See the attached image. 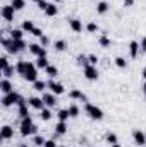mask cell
Segmentation results:
<instances>
[{"label":"cell","mask_w":146,"mask_h":147,"mask_svg":"<svg viewBox=\"0 0 146 147\" xmlns=\"http://www.w3.org/2000/svg\"><path fill=\"white\" fill-rule=\"evenodd\" d=\"M36 130H38V127L33 123L31 116L23 118V121H21V135H23V137H28V135H31V134H36Z\"/></svg>","instance_id":"obj_1"},{"label":"cell","mask_w":146,"mask_h":147,"mask_svg":"<svg viewBox=\"0 0 146 147\" xmlns=\"http://www.w3.org/2000/svg\"><path fill=\"white\" fill-rule=\"evenodd\" d=\"M28 82H36L38 80V69H36V63H31L28 62V67H26V72L23 75Z\"/></svg>","instance_id":"obj_2"},{"label":"cell","mask_w":146,"mask_h":147,"mask_svg":"<svg viewBox=\"0 0 146 147\" xmlns=\"http://www.w3.org/2000/svg\"><path fill=\"white\" fill-rule=\"evenodd\" d=\"M84 110H86V113H88V116L91 118V120H102L103 118V111L100 110L98 106H95V105H86L84 106Z\"/></svg>","instance_id":"obj_3"},{"label":"cell","mask_w":146,"mask_h":147,"mask_svg":"<svg viewBox=\"0 0 146 147\" xmlns=\"http://www.w3.org/2000/svg\"><path fill=\"white\" fill-rule=\"evenodd\" d=\"M19 94L17 92H9V94H3V98H2V105L5 106V108H9V106H12V105H17V101H19Z\"/></svg>","instance_id":"obj_4"},{"label":"cell","mask_w":146,"mask_h":147,"mask_svg":"<svg viewBox=\"0 0 146 147\" xmlns=\"http://www.w3.org/2000/svg\"><path fill=\"white\" fill-rule=\"evenodd\" d=\"M84 77L88 80H98V70L95 65H86L84 67Z\"/></svg>","instance_id":"obj_5"},{"label":"cell","mask_w":146,"mask_h":147,"mask_svg":"<svg viewBox=\"0 0 146 147\" xmlns=\"http://www.w3.org/2000/svg\"><path fill=\"white\" fill-rule=\"evenodd\" d=\"M46 86H48V89H50L55 96H60V94H64V92H65L64 86H62V84H59V82H55V80H50Z\"/></svg>","instance_id":"obj_6"},{"label":"cell","mask_w":146,"mask_h":147,"mask_svg":"<svg viewBox=\"0 0 146 147\" xmlns=\"http://www.w3.org/2000/svg\"><path fill=\"white\" fill-rule=\"evenodd\" d=\"M14 7L12 5H3L2 7V17L7 21V22H10V21H14Z\"/></svg>","instance_id":"obj_7"},{"label":"cell","mask_w":146,"mask_h":147,"mask_svg":"<svg viewBox=\"0 0 146 147\" xmlns=\"http://www.w3.org/2000/svg\"><path fill=\"white\" fill-rule=\"evenodd\" d=\"M28 48H29V51H31L33 55H36V57H46V50H45L41 45H38V43H31Z\"/></svg>","instance_id":"obj_8"},{"label":"cell","mask_w":146,"mask_h":147,"mask_svg":"<svg viewBox=\"0 0 146 147\" xmlns=\"http://www.w3.org/2000/svg\"><path fill=\"white\" fill-rule=\"evenodd\" d=\"M28 105H29L31 108H35V110H40V111L45 108V101H43V98H36V96L29 98V99H28Z\"/></svg>","instance_id":"obj_9"},{"label":"cell","mask_w":146,"mask_h":147,"mask_svg":"<svg viewBox=\"0 0 146 147\" xmlns=\"http://www.w3.org/2000/svg\"><path fill=\"white\" fill-rule=\"evenodd\" d=\"M132 139H134V142H136L138 146H143V147H145L146 134L143 132V130H134V132H132Z\"/></svg>","instance_id":"obj_10"},{"label":"cell","mask_w":146,"mask_h":147,"mask_svg":"<svg viewBox=\"0 0 146 147\" xmlns=\"http://www.w3.org/2000/svg\"><path fill=\"white\" fill-rule=\"evenodd\" d=\"M69 28L74 33H83V22L76 17H69Z\"/></svg>","instance_id":"obj_11"},{"label":"cell","mask_w":146,"mask_h":147,"mask_svg":"<svg viewBox=\"0 0 146 147\" xmlns=\"http://www.w3.org/2000/svg\"><path fill=\"white\" fill-rule=\"evenodd\" d=\"M2 140H9V139H12L14 137V128L10 127V125H3L2 127Z\"/></svg>","instance_id":"obj_12"},{"label":"cell","mask_w":146,"mask_h":147,"mask_svg":"<svg viewBox=\"0 0 146 147\" xmlns=\"http://www.w3.org/2000/svg\"><path fill=\"white\" fill-rule=\"evenodd\" d=\"M0 91H2L3 94H9V92H12V91H14V86H12V82H10L9 79H3V80L0 82Z\"/></svg>","instance_id":"obj_13"},{"label":"cell","mask_w":146,"mask_h":147,"mask_svg":"<svg viewBox=\"0 0 146 147\" xmlns=\"http://www.w3.org/2000/svg\"><path fill=\"white\" fill-rule=\"evenodd\" d=\"M43 101H45V106H48V108H53V106L57 105V98H55L53 92L45 94V96H43Z\"/></svg>","instance_id":"obj_14"},{"label":"cell","mask_w":146,"mask_h":147,"mask_svg":"<svg viewBox=\"0 0 146 147\" xmlns=\"http://www.w3.org/2000/svg\"><path fill=\"white\" fill-rule=\"evenodd\" d=\"M139 50H141V46H139L138 41H131V43H129V53H131V58H136Z\"/></svg>","instance_id":"obj_15"},{"label":"cell","mask_w":146,"mask_h":147,"mask_svg":"<svg viewBox=\"0 0 146 147\" xmlns=\"http://www.w3.org/2000/svg\"><path fill=\"white\" fill-rule=\"evenodd\" d=\"M2 45H3V48L9 51V53H17V50L14 48V45H12V39H7V38H2Z\"/></svg>","instance_id":"obj_16"},{"label":"cell","mask_w":146,"mask_h":147,"mask_svg":"<svg viewBox=\"0 0 146 147\" xmlns=\"http://www.w3.org/2000/svg\"><path fill=\"white\" fill-rule=\"evenodd\" d=\"M69 98H71V99H79V101H86V99H88L86 94L81 92V91H77V89H72V91L69 92Z\"/></svg>","instance_id":"obj_17"},{"label":"cell","mask_w":146,"mask_h":147,"mask_svg":"<svg viewBox=\"0 0 146 147\" xmlns=\"http://www.w3.org/2000/svg\"><path fill=\"white\" fill-rule=\"evenodd\" d=\"M67 132V123L65 121H59L57 125H55V134L57 135H64Z\"/></svg>","instance_id":"obj_18"},{"label":"cell","mask_w":146,"mask_h":147,"mask_svg":"<svg viewBox=\"0 0 146 147\" xmlns=\"http://www.w3.org/2000/svg\"><path fill=\"white\" fill-rule=\"evenodd\" d=\"M57 12H59V9H57V5H55V3H48V7H46V10H45V14H46L48 17H55V16H57Z\"/></svg>","instance_id":"obj_19"},{"label":"cell","mask_w":146,"mask_h":147,"mask_svg":"<svg viewBox=\"0 0 146 147\" xmlns=\"http://www.w3.org/2000/svg\"><path fill=\"white\" fill-rule=\"evenodd\" d=\"M21 29L24 31V33H33V29H35V24H33V21H24L23 24H21Z\"/></svg>","instance_id":"obj_20"},{"label":"cell","mask_w":146,"mask_h":147,"mask_svg":"<svg viewBox=\"0 0 146 147\" xmlns=\"http://www.w3.org/2000/svg\"><path fill=\"white\" fill-rule=\"evenodd\" d=\"M12 45H14V48L17 50V53H19V51H23V50L28 46V45L24 43V39H12Z\"/></svg>","instance_id":"obj_21"},{"label":"cell","mask_w":146,"mask_h":147,"mask_svg":"<svg viewBox=\"0 0 146 147\" xmlns=\"http://www.w3.org/2000/svg\"><path fill=\"white\" fill-rule=\"evenodd\" d=\"M45 74H46L48 77H52V79H53V77H57V75H59V69H57L55 65H48V67L45 69Z\"/></svg>","instance_id":"obj_22"},{"label":"cell","mask_w":146,"mask_h":147,"mask_svg":"<svg viewBox=\"0 0 146 147\" xmlns=\"http://www.w3.org/2000/svg\"><path fill=\"white\" fill-rule=\"evenodd\" d=\"M96 12L98 14H107L108 12V3L107 2H98L96 3Z\"/></svg>","instance_id":"obj_23"},{"label":"cell","mask_w":146,"mask_h":147,"mask_svg":"<svg viewBox=\"0 0 146 147\" xmlns=\"http://www.w3.org/2000/svg\"><path fill=\"white\" fill-rule=\"evenodd\" d=\"M57 118H59V121H67V120L71 118L69 110H59V113H57Z\"/></svg>","instance_id":"obj_24"},{"label":"cell","mask_w":146,"mask_h":147,"mask_svg":"<svg viewBox=\"0 0 146 147\" xmlns=\"http://www.w3.org/2000/svg\"><path fill=\"white\" fill-rule=\"evenodd\" d=\"M26 67H28V62L21 60V62H17V65H16V72L21 74V75H24V72H26Z\"/></svg>","instance_id":"obj_25"},{"label":"cell","mask_w":146,"mask_h":147,"mask_svg":"<svg viewBox=\"0 0 146 147\" xmlns=\"http://www.w3.org/2000/svg\"><path fill=\"white\" fill-rule=\"evenodd\" d=\"M48 67V60H46V57H38L36 60V69H46Z\"/></svg>","instance_id":"obj_26"},{"label":"cell","mask_w":146,"mask_h":147,"mask_svg":"<svg viewBox=\"0 0 146 147\" xmlns=\"http://www.w3.org/2000/svg\"><path fill=\"white\" fill-rule=\"evenodd\" d=\"M53 48H55L57 51H64V50L67 48V43H65L64 39H57V41H55V45H53Z\"/></svg>","instance_id":"obj_27"},{"label":"cell","mask_w":146,"mask_h":147,"mask_svg":"<svg viewBox=\"0 0 146 147\" xmlns=\"http://www.w3.org/2000/svg\"><path fill=\"white\" fill-rule=\"evenodd\" d=\"M113 62H115V65H117L119 69H126V67H127V62H126L124 57H115Z\"/></svg>","instance_id":"obj_28"},{"label":"cell","mask_w":146,"mask_h":147,"mask_svg":"<svg viewBox=\"0 0 146 147\" xmlns=\"http://www.w3.org/2000/svg\"><path fill=\"white\" fill-rule=\"evenodd\" d=\"M10 5L14 7V10H23L24 5H26V2H24V0H12Z\"/></svg>","instance_id":"obj_29"},{"label":"cell","mask_w":146,"mask_h":147,"mask_svg":"<svg viewBox=\"0 0 146 147\" xmlns=\"http://www.w3.org/2000/svg\"><path fill=\"white\" fill-rule=\"evenodd\" d=\"M14 70H16V67H14V65H9L7 69H3V70H2V74H3V79H10V77L14 75Z\"/></svg>","instance_id":"obj_30"},{"label":"cell","mask_w":146,"mask_h":147,"mask_svg":"<svg viewBox=\"0 0 146 147\" xmlns=\"http://www.w3.org/2000/svg\"><path fill=\"white\" fill-rule=\"evenodd\" d=\"M105 140L108 142L110 146H113V144H119V139H117V135H115V134H112V132H108V134L105 135Z\"/></svg>","instance_id":"obj_31"},{"label":"cell","mask_w":146,"mask_h":147,"mask_svg":"<svg viewBox=\"0 0 146 147\" xmlns=\"http://www.w3.org/2000/svg\"><path fill=\"white\" fill-rule=\"evenodd\" d=\"M40 113H41V115H40V118H41L43 121H48V120L52 118V111L48 110V108H43V110L40 111Z\"/></svg>","instance_id":"obj_32"},{"label":"cell","mask_w":146,"mask_h":147,"mask_svg":"<svg viewBox=\"0 0 146 147\" xmlns=\"http://www.w3.org/2000/svg\"><path fill=\"white\" fill-rule=\"evenodd\" d=\"M23 34H24L23 29H12L10 31V39H23Z\"/></svg>","instance_id":"obj_33"},{"label":"cell","mask_w":146,"mask_h":147,"mask_svg":"<svg viewBox=\"0 0 146 147\" xmlns=\"http://www.w3.org/2000/svg\"><path fill=\"white\" fill-rule=\"evenodd\" d=\"M45 142H46V139H45V137H41V135H35V137H33V144H35L36 147L45 146Z\"/></svg>","instance_id":"obj_34"},{"label":"cell","mask_w":146,"mask_h":147,"mask_svg":"<svg viewBox=\"0 0 146 147\" xmlns=\"http://www.w3.org/2000/svg\"><path fill=\"white\" fill-rule=\"evenodd\" d=\"M67 110H69V115H71V118H76V116H79V106H76V105H71Z\"/></svg>","instance_id":"obj_35"},{"label":"cell","mask_w":146,"mask_h":147,"mask_svg":"<svg viewBox=\"0 0 146 147\" xmlns=\"http://www.w3.org/2000/svg\"><path fill=\"white\" fill-rule=\"evenodd\" d=\"M19 116H21V118H26V116H29L28 105H21V106H19Z\"/></svg>","instance_id":"obj_36"},{"label":"cell","mask_w":146,"mask_h":147,"mask_svg":"<svg viewBox=\"0 0 146 147\" xmlns=\"http://www.w3.org/2000/svg\"><path fill=\"white\" fill-rule=\"evenodd\" d=\"M33 87H35L36 91H43V89H45V87H48V86H46L43 80H36V82H33Z\"/></svg>","instance_id":"obj_37"},{"label":"cell","mask_w":146,"mask_h":147,"mask_svg":"<svg viewBox=\"0 0 146 147\" xmlns=\"http://www.w3.org/2000/svg\"><path fill=\"white\" fill-rule=\"evenodd\" d=\"M98 43H100V46H103V48H108V46H110V39L105 36V34L98 39Z\"/></svg>","instance_id":"obj_38"},{"label":"cell","mask_w":146,"mask_h":147,"mask_svg":"<svg viewBox=\"0 0 146 147\" xmlns=\"http://www.w3.org/2000/svg\"><path fill=\"white\" fill-rule=\"evenodd\" d=\"M86 31H88V33H96V31H98V24H96V22H89V24L86 26Z\"/></svg>","instance_id":"obj_39"},{"label":"cell","mask_w":146,"mask_h":147,"mask_svg":"<svg viewBox=\"0 0 146 147\" xmlns=\"http://www.w3.org/2000/svg\"><path fill=\"white\" fill-rule=\"evenodd\" d=\"M77 63H79V65H83V67L89 65V63H88V57H84V55H79V57H77Z\"/></svg>","instance_id":"obj_40"},{"label":"cell","mask_w":146,"mask_h":147,"mask_svg":"<svg viewBox=\"0 0 146 147\" xmlns=\"http://www.w3.org/2000/svg\"><path fill=\"white\" fill-rule=\"evenodd\" d=\"M88 63L96 67V63H98V57H96V55H88Z\"/></svg>","instance_id":"obj_41"},{"label":"cell","mask_w":146,"mask_h":147,"mask_svg":"<svg viewBox=\"0 0 146 147\" xmlns=\"http://www.w3.org/2000/svg\"><path fill=\"white\" fill-rule=\"evenodd\" d=\"M36 5H38V9H40V10H43V12H45V10H46V7H48V2H46V0H40Z\"/></svg>","instance_id":"obj_42"},{"label":"cell","mask_w":146,"mask_h":147,"mask_svg":"<svg viewBox=\"0 0 146 147\" xmlns=\"http://www.w3.org/2000/svg\"><path fill=\"white\" fill-rule=\"evenodd\" d=\"M0 67H2V70L9 67V60H7V57H2V58H0Z\"/></svg>","instance_id":"obj_43"},{"label":"cell","mask_w":146,"mask_h":147,"mask_svg":"<svg viewBox=\"0 0 146 147\" xmlns=\"http://www.w3.org/2000/svg\"><path fill=\"white\" fill-rule=\"evenodd\" d=\"M31 34H33V36H36V38H41V36H43V31H41V29H40V28H35V29H33V33H31Z\"/></svg>","instance_id":"obj_44"},{"label":"cell","mask_w":146,"mask_h":147,"mask_svg":"<svg viewBox=\"0 0 146 147\" xmlns=\"http://www.w3.org/2000/svg\"><path fill=\"white\" fill-rule=\"evenodd\" d=\"M43 147H59V146L55 144V140H52V139H50V140H46V142H45V146H43Z\"/></svg>","instance_id":"obj_45"},{"label":"cell","mask_w":146,"mask_h":147,"mask_svg":"<svg viewBox=\"0 0 146 147\" xmlns=\"http://www.w3.org/2000/svg\"><path fill=\"white\" fill-rule=\"evenodd\" d=\"M40 41H41V46H46V45H48V38L45 36V34L40 38Z\"/></svg>","instance_id":"obj_46"},{"label":"cell","mask_w":146,"mask_h":147,"mask_svg":"<svg viewBox=\"0 0 146 147\" xmlns=\"http://www.w3.org/2000/svg\"><path fill=\"white\" fill-rule=\"evenodd\" d=\"M139 46H141V51H146V36L141 39V43H139Z\"/></svg>","instance_id":"obj_47"},{"label":"cell","mask_w":146,"mask_h":147,"mask_svg":"<svg viewBox=\"0 0 146 147\" xmlns=\"http://www.w3.org/2000/svg\"><path fill=\"white\" fill-rule=\"evenodd\" d=\"M134 5V0H124V7H131Z\"/></svg>","instance_id":"obj_48"},{"label":"cell","mask_w":146,"mask_h":147,"mask_svg":"<svg viewBox=\"0 0 146 147\" xmlns=\"http://www.w3.org/2000/svg\"><path fill=\"white\" fill-rule=\"evenodd\" d=\"M141 74H143V77H145V80H146V67L143 69V72H141Z\"/></svg>","instance_id":"obj_49"},{"label":"cell","mask_w":146,"mask_h":147,"mask_svg":"<svg viewBox=\"0 0 146 147\" xmlns=\"http://www.w3.org/2000/svg\"><path fill=\"white\" fill-rule=\"evenodd\" d=\"M143 91H145V99H146V80H145V86H143Z\"/></svg>","instance_id":"obj_50"},{"label":"cell","mask_w":146,"mask_h":147,"mask_svg":"<svg viewBox=\"0 0 146 147\" xmlns=\"http://www.w3.org/2000/svg\"><path fill=\"white\" fill-rule=\"evenodd\" d=\"M110 147H120V146L119 144H113V146H110Z\"/></svg>","instance_id":"obj_51"},{"label":"cell","mask_w":146,"mask_h":147,"mask_svg":"<svg viewBox=\"0 0 146 147\" xmlns=\"http://www.w3.org/2000/svg\"><path fill=\"white\" fill-rule=\"evenodd\" d=\"M19 147H28V146H26V144H21V146H19Z\"/></svg>","instance_id":"obj_52"},{"label":"cell","mask_w":146,"mask_h":147,"mask_svg":"<svg viewBox=\"0 0 146 147\" xmlns=\"http://www.w3.org/2000/svg\"><path fill=\"white\" fill-rule=\"evenodd\" d=\"M33 2H36V3H38V2H40V0H33Z\"/></svg>","instance_id":"obj_53"},{"label":"cell","mask_w":146,"mask_h":147,"mask_svg":"<svg viewBox=\"0 0 146 147\" xmlns=\"http://www.w3.org/2000/svg\"><path fill=\"white\" fill-rule=\"evenodd\" d=\"M53 2H60V0H53Z\"/></svg>","instance_id":"obj_54"},{"label":"cell","mask_w":146,"mask_h":147,"mask_svg":"<svg viewBox=\"0 0 146 147\" xmlns=\"http://www.w3.org/2000/svg\"><path fill=\"white\" fill-rule=\"evenodd\" d=\"M60 147H67V146H60Z\"/></svg>","instance_id":"obj_55"},{"label":"cell","mask_w":146,"mask_h":147,"mask_svg":"<svg viewBox=\"0 0 146 147\" xmlns=\"http://www.w3.org/2000/svg\"><path fill=\"white\" fill-rule=\"evenodd\" d=\"M145 147H146V142H145Z\"/></svg>","instance_id":"obj_56"}]
</instances>
